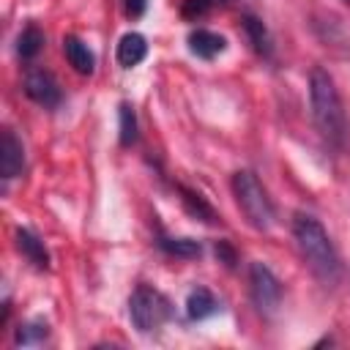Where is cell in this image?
I'll use <instances>...</instances> for the list:
<instances>
[{"instance_id": "7c38bea8", "label": "cell", "mask_w": 350, "mask_h": 350, "mask_svg": "<svg viewBox=\"0 0 350 350\" xmlns=\"http://www.w3.org/2000/svg\"><path fill=\"white\" fill-rule=\"evenodd\" d=\"M216 312H219V301H216V295L208 287H194L189 293V298H186V317L191 323H200V320H205V317H211Z\"/></svg>"}, {"instance_id": "7a4b0ae2", "label": "cell", "mask_w": 350, "mask_h": 350, "mask_svg": "<svg viewBox=\"0 0 350 350\" xmlns=\"http://www.w3.org/2000/svg\"><path fill=\"white\" fill-rule=\"evenodd\" d=\"M309 101H312V118L320 131V137L331 148H345L347 139V115L339 98V90L325 68H312L309 74Z\"/></svg>"}, {"instance_id": "ba28073f", "label": "cell", "mask_w": 350, "mask_h": 350, "mask_svg": "<svg viewBox=\"0 0 350 350\" xmlns=\"http://www.w3.org/2000/svg\"><path fill=\"white\" fill-rule=\"evenodd\" d=\"M14 241H16V249L25 254V260H27L33 268H38V271H46V268H49V252H46L44 241H41L36 232H30L27 227H19V230L14 232Z\"/></svg>"}, {"instance_id": "ac0fdd59", "label": "cell", "mask_w": 350, "mask_h": 350, "mask_svg": "<svg viewBox=\"0 0 350 350\" xmlns=\"http://www.w3.org/2000/svg\"><path fill=\"white\" fill-rule=\"evenodd\" d=\"M224 0H183V8H180V14L186 16V19H200V16H205V14H211L216 5H221Z\"/></svg>"}, {"instance_id": "8fae6325", "label": "cell", "mask_w": 350, "mask_h": 350, "mask_svg": "<svg viewBox=\"0 0 350 350\" xmlns=\"http://www.w3.org/2000/svg\"><path fill=\"white\" fill-rule=\"evenodd\" d=\"M63 52H66V60L74 66L77 74H85V77L93 74V68H96V57H93L90 46H88L79 36H66V38H63Z\"/></svg>"}, {"instance_id": "52a82bcc", "label": "cell", "mask_w": 350, "mask_h": 350, "mask_svg": "<svg viewBox=\"0 0 350 350\" xmlns=\"http://www.w3.org/2000/svg\"><path fill=\"white\" fill-rule=\"evenodd\" d=\"M22 170H25V145L11 129H5L0 137V175L3 180H11Z\"/></svg>"}, {"instance_id": "7402d4cb", "label": "cell", "mask_w": 350, "mask_h": 350, "mask_svg": "<svg viewBox=\"0 0 350 350\" xmlns=\"http://www.w3.org/2000/svg\"><path fill=\"white\" fill-rule=\"evenodd\" d=\"M347 3H350V0H347Z\"/></svg>"}, {"instance_id": "3957f363", "label": "cell", "mask_w": 350, "mask_h": 350, "mask_svg": "<svg viewBox=\"0 0 350 350\" xmlns=\"http://www.w3.org/2000/svg\"><path fill=\"white\" fill-rule=\"evenodd\" d=\"M232 194H235V202L238 208L243 211L246 221L260 230V232H268L276 221V211H273V202L265 191V186L260 183V178L252 172V170H238L232 175Z\"/></svg>"}, {"instance_id": "2e32d148", "label": "cell", "mask_w": 350, "mask_h": 350, "mask_svg": "<svg viewBox=\"0 0 350 350\" xmlns=\"http://www.w3.org/2000/svg\"><path fill=\"white\" fill-rule=\"evenodd\" d=\"M178 189H180V194H183L180 200H183V205L189 208V213H194L197 219H202V221H211V224L216 221V213H213V208H211V205H208V202H205V200H202L197 191H191V189H186V186H178Z\"/></svg>"}, {"instance_id": "277c9868", "label": "cell", "mask_w": 350, "mask_h": 350, "mask_svg": "<svg viewBox=\"0 0 350 350\" xmlns=\"http://www.w3.org/2000/svg\"><path fill=\"white\" fill-rule=\"evenodd\" d=\"M172 309L164 293H159L150 284H137L131 298H129V317L134 323V328L139 334H150L156 328H161L170 320Z\"/></svg>"}, {"instance_id": "e0dca14e", "label": "cell", "mask_w": 350, "mask_h": 350, "mask_svg": "<svg viewBox=\"0 0 350 350\" xmlns=\"http://www.w3.org/2000/svg\"><path fill=\"white\" fill-rule=\"evenodd\" d=\"M137 142V115L131 104H120V145H134Z\"/></svg>"}, {"instance_id": "5bb4252c", "label": "cell", "mask_w": 350, "mask_h": 350, "mask_svg": "<svg viewBox=\"0 0 350 350\" xmlns=\"http://www.w3.org/2000/svg\"><path fill=\"white\" fill-rule=\"evenodd\" d=\"M156 243H159L161 252H167V254H172V257H186V260H191V257H200V254H202V243L194 241V238H167V235H159Z\"/></svg>"}, {"instance_id": "9a60e30c", "label": "cell", "mask_w": 350, "mask_h": 350, "mask_svg": "<svg viewBox=\"0 0 350 350\" xmlns=\"http://www.w3.org/2000/svg\"><path fill=\"white\" fill-rule=\"evenodd\" d=\"M243 30H246V36H249V41H252L254 52H257V55H262V57H271L273 44H271V36H268L265 25H262L257 16H243Z\"/></svg>"}, {"instance_id": "4fadbf2b", "label": "cell", "mask_w": 350, "mask_h": 350, "mask_svg": "<svg viewBox=\"0 0 350 350\" xmlns=\"http://www.w3.org/2000/svg\"><path fill=\"white\" fill-rule=\"evenodd\" d=\"M41 49H44V33L38 30V25H25L22 33L16 36V55L22 60H33Z\"/></svg>"}, {"instance_id": "6da1fadb", "label": "cell", "mask_w": 350, "mask_h": 350, "mask_svg": "<svg viewBox=\"0 0 350 350\" xmlns=\"http://www.w3.org/2000/svg\"><path fill=\"white\" fill-rule=\"evenodd\" d=\"M293 238H295V246H298L304 262L309 265V271L320 282L336 284L339 276H342V262H339V254H336L325 227L312 213H295Z\"/></svg>"}, {"instance_id": "44dd1931", "label": "cell", "mask_w": 350, "mask_h": 350, "mask_svg": "<svg viewBox=\"0 0 350 350\" xmlns=\"http://www.w3.org/2000/svg\"><path fill=\"white\" fill-rule=\"evenodd\" d=\"M123 8H126V14H129L131 19H137V16H142V11H145V0H123Z\"/></svg>"}, {"instance_id": "30bf717a", "label": "cell", "mask_w": 350, "mask_h": 350, "mask_svg": "<svg viewBox=\"0 0 350 350\" xmlns=\"http://www.w3.org/2000/svg\"><path fill=\"white\" fill-rule=\"evenodd\" d=\"M145 55H148V41H145V36H139V33H134V30L120 36L118 52H115L120 68H134L137 63L145 60Z\"/></svg>"}, {"instance_id": "9c48e42d", "label": "cell", "mask_w": 350, "mask_h": 350, "mask_svg": "<svg viewBox=\"0 0 350 350\" xmlns=\"http://www.w3.org/2000/svg\"><path fill=\"white\" fill-rule=\"evenodd\" d=\"M189 49H191V55H197L202 60H213L216 55H221L227 49V38L213 33V30L197 27L189 33Z\"/></svg>"}, {"instance_id": "d6986e66", "label": "cell", "mask_w": 350, "mask_h": 350, "mask_svg": "<svg viewBox=\"0 0 350 350\" xmlns=\"http://www.w3.org/2000/svg\"><path fill=\"white\" fill-rule=\"evenodd\" d=\"M44 336H46V325H41V323H30V325H19L16 342H19V345H33V342H41Z\"/></svg>"}, {"instance_id": "8992f818", "label": "cell", "mask_w": 350, "mask_h": 350, "mask_svg": "<svg viewBox=\"0 0 350 350\" xmlns=\"http://www.w3.org/2000/svg\"><path fill=\"white\" fill-rule=\"evenodd\" d=\"M25 93L30 101H36L44 109H55L63 101V90L52 71L46 68H30L25 74Z\"/></svg>"}, {"instance_id": "ffe728a7", "label": "cell", "mask_w": 350, "mask_h": 350, "mask_svg": "<svg viewBox=\"0 0 350 350\" xmlns=\"http://www.w3.org/2000/svg\"><path fill=\"white\" fill-rule=\"evenodd\" d=\"M216 257H219L227 268H232V265H235V252H232V246H230L227 241H219V243H216Z\"/></svg>"}, {"instance_id": "5b68a950", "label": "cell", "mask_w": 350, "mask_h": 350, "mask_svg": "<svg viewBox=\"0 0 350 350\" xmlns=\"http://www.w3.org/2000/svg\"><path fill=\"white\" fill-rule=\"evenodd\" d=\"M249 295L260 314H265V317L276 314V309L282 304V282L276 279V273L268 265H262V262L249 265Z\"/></svg>"}]
</instances>
